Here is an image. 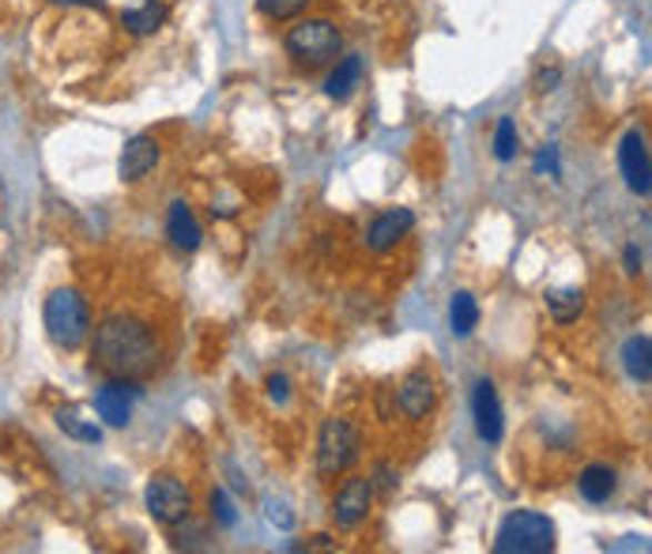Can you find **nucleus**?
Wrapping results in <instances>:
<instances>
[{
    "label": "nucleus",
    "mask_w": 652,
    "mask_h": 554,
    "mask_svg": "<svg viewBox=\"0 0 652 554\" xmlns=\"http://www.w3.org/2000/svg\"><path fill=\"white\" fill-rule=\"evenodd\" d=\"M159 355L162 347L156 329L143 318H137V313H113V318H107L94 329L91 359L110 377H121V381L151 377L159 366Z\"/></svg>",
    "instance_id": "f257e3e1"
},
{
    "label": "nucleus",
    "mask_w": 652,
    "mask_h": 554,
    "mask_svg": "<svg viewBox=\"0 0 652 554\" xmlns=\"http://www.w3.org/2000/svg\"><path fill=\"white\" fill-rule=\"evenodd\" d=\"M46 332L57 347L76 351L83 347V340L91 336V310L76 286H57L46 299Z\"/></svg>",
    "instance_id": "f03ea898"
},
{
    "label": "nucleus",
    "mask_w": 652,
    "mask_h": 554,
    "mask_svg": "<svg viewBox=\"0 0 652 554\" xmlns=\"http://www.w3.org/2000/svg\"><path fill=\"white\" fill-rule=\"evenodd\" d=\"M498 554H546L554 551V521L535 510H516L494 536Z\"/></svg>",
    "instance_id": "7ed1b4c3"
},
{
    "label": "nucleus",
    "mask_w": 652,
    "mask_h": 554,
    "mask_svg": "<svg viewBox=\"0 0 652 554\" xmlns=\"http://www.w3.org/2000/svg\"><path fill=\"white\" fill-rule=\"evenodd\" d=\"M283 46L299 64L318 69V64H329L332 57L340 53L343 38H340V31H335L332 19H299V23L287 31Z\"/></svg>",
    "instance_id": "20e7f679"
},
{
    "label": "nucleus",
    "mask_w": 652,
    "mask_h": 554,
    "mask_svg": "<svg viewBox=\"0 0 652 554\" xmlns=\"http://www.w3.org/2000/svg\"><path fill=\"white\" fill-rule=\"evenodd\" d=\"M359 430H354L348 419H329V423L321 426V437H318V472L321 480H335V475H343L348 467L359 461Z\"/></svg>",
    "instance_id": "39448f33"
},
{
    "label": "nucleus",
    "mask_w": 652,
    "mask_h": 554,
    "mask_svg": "<svg viewBox=\"0 0 652 554\" xmlns=\"http://www.w3.org/2000/svg\"><path fill=\"white\" fill-rule=\"evenodd\" d=\"M143 505H148L156 524L174 528V524L189 521V513H193V494H189V486L174 480V475H151L148 491H143Z\"/></svg>",
    "instance_id": "423d86ee"
},
{
    "label": "nucleus",
    "mask_w": 652,
    "mask_h": 554,
    "mask_svg": "<svg viewBox=\"0 0 652 554\" xmlns=\"http://www.w3.org/2000/svg\"><path fill=\"white\" fill-rule=\"evenodd\" d=\"M619 170L626 178L630 193L649 197L652 193V167H649V148H645V132L630 129L619 143Z\"/></svg>",
    "instance_id": "0eeeda50"
},
{
    "label": "nucleus",
    "mask_w": 652,
    "mask_h": 554,
    "mask_svg": "<svg viewBox=\"0 0 652 554\" xmlns=\"http://www.w3.org/2000/svg\"><path fill=\"white\" fill-rule=\"evenodd\" d=\"M370 502H373V480H367V475H351V480L335 491L332 521L340 524V528H359V524L370 517Z\"/></svg>",
    "instance_id": "6e6552de"
},
{
    "label": "nucleus",
    "mask_w": 652,
    "mask_h": 554,
    "mask_svg": "<svg viewBox=\"0 0 652 554\" xmlns=\"http://www.w3.org/2000/svg\"><path fill=\"white\" fill-rule=\"evenodd\" d=\"M472 415H475V434L483 437V442H502L505 434V415H502V404H498V389L491 377L475 381V393H472Z\"/></svg>",
    "instance_id": "1a4fd4ad"
},
{
    "label": "nucleus",
    "mask_w": 652,
    "mask_h": 554,
    "mask_svg": "<svg viewBox=\"0 0 652 554\" xmlns=\"http://www.w3.org/2000/svg\"><path fill=\"white\" fill-rule=\"evenodd\" d=\"M397 404L400 412H404L408 419H427L430 412H434L438 404V385H434V374L430 370H411V374L400 381V393H397Z\"/></svg>",
    "instance_id": "9d476101"
},
{
    "label": "nucleus",
    "mask_w": 652,
    "mask_h": 554,
    "mask_svg": "<svg viewBox=\"0 0 652 554\" xmlns=\"http://www.w3.org/2000/svg\"><path fill=\"white\" fill-rule=\"evenodd\" d=\"M140 389L124 385V381H107V385L94 393V412H99V419L107 426H129L132 419V396H137Z\"/></svg>",
    "instance_id": "9b49d317"
},
{
    "label": "nucleus",
    "mask_w": 652,
    "mask_h": 554,
    "mask_svg": "<svg viewBox=\"0 0 652 554\" xmlns=\"http://www.w3.org/2000/svg\"><path fill=\"white\" fill-rule=\"evenodd\" d=\"M156 167H159V140L156 137H132L129 143H124L121 162H118V174L124 181H143Z\"/></svg>",
    "instance_id": "f8f14e48"
},
{
    "label": "nucleus",
    "mask_w": 652,
    "mask_h": 554,
    "mask_svg": "<svg viewBox=\"0 0 652 554\" xmlns=\"http://www.w3.org/2000/svg\"><path fill=\"white\" fill-rule=\"evenodd\" d=\"M411 226H415V212H408V208H392V212H381L378 219H373V226H370V250L373 253L392 250L400 238L411 234Z\"/></svg>",
    "instance_id": "ddd939ff"
},
{
    "label": "nucleus",
    "mask_w": 652,
    "mask_h": 554,
    "mask_svg": "<svg viewBox=\"0 0 652 554\" xmlns=\"http://www.w3.org/2000/svg\"><path fill=\"white\" fill-rule=\"evenodd\" d=\"M167 234H170V242H174L178 250H185V253L200 250V242H204V231H200V223H197L193 208H189L185 200H174V204H170V215H167Z\"/></svg>",
    "instance_id": "4468645a"
},
{
    "label": "nucleus",
    "mask_w": 652,
    "mask_h": 554,
    "mask_svg": "<svg viewBox=\"0 0 652 554\" xmlns=\"http://www.w3.org/2000/svg\"><path fill=\"white\" fill-rule=\"evenodd\" d=\"M578 491H581V498H584V502H592V505L611 502V498H615V491H619L615 467H608V464H589V467H584V472L578 475Z\"/></svg>",
    "instance_id": "2eb2a0df"
},
{
    "label": "nucleus",
    "mask_w": 652,
    "mask_h": 554,
    "mask_svg": "<svg viewBox=\"0 0 652 554\" xmlns=\"http://www.w3.org/2000/svg\"><path fill=\"white\" fill-rule=\"evenodd\" d=\"M622 362H626V374L638 381V385H649L652 381V340L641 332V336H630L626 347H622Z\"/></svg>",
    "instance_id": "dca6fc26"
},
{
    "label": "nucleus",
    "mask_w": 652,
    "mask_h": 554,
    "mask_svg": "<svg viewBox=\"0 0 652 554\" xmlns=\"http://www.w3.org/2000/svg\"><path fill=\"white\" fill-rule=\"evenodd\" d=\"M121 23H124V31L129 34H156L162 23H167V4L162 0H148L143 8H129V12L121 16Z\"/></svg>",
    "instance_id": "f3484780"
},
{
    "label": "nucleus",
    "mask_w": 652,
    "mask_h": 554,
    "mask_svg": "<svg viewBox=\"0 0 652 554\" xmlns=\"http://www.w3.org/2000/svg\"><path fill=\"white\" fill-rule=\"evenodd\" d=\"M359 80H362V61L359 57H343V61L329 72V80H324V94L335 102H343L354 88H359Z\"/></svg>",
    "instance_id": "a211bd4d"
},
{
    "label": "nucleus",
    "mask_w": 652,
    "mask_h": 554,
    "mask_svg": "<svg viewBox=\"0 0 652 554\" xmlns=\"http://www.w3.org/2000/svg\"><path fill=\"white\" fill-rule=\"evenodd\" d=\"M546 310H551L554 324H573L584 313V291L578 286H559L546 294Z\"/></svg>",
    "instance_id": "6ab92c4d"
},
{
    "label": "nucleus",
    "mask_w": 652,
    "mask_h": 554,
    "mask_svg": "<svg viewBox=\"0 0 652 554\" xmlns=\"http://www.w3.org/2000/svg\"><path fill=\"white\" fill-rule=\"evenodd\" d=\"M449 329H453V336H472V332L479 329L475 294H468V291L453 294V305H449Z\"/></svg>",
    "instance_id": "aec40b11"
},
{
    "label": "nucleus",
    "mask_w": 652,
    "mask_h": 554,
    "mask_svg": "<svg viewBox=\"0 0 652 554\" xmlns=\"http://www.w3.org/2000/svg\"><path fill=\"white\" fill-rule=\"evenodd\" d=\"M57 426L64 430L69 437H76V442H88V445H99L102 442V430L88 423L76 407H64V412H57Z\"/></svg>",
    "instance_id": "412c9836"
},
{
    "label": "nucleus",
    "mask_w": 652,
    "mask_h": 554,
    "mask_svg": "<svg viewBox=\"0 0 652 554\" xmlns=\"http://www.w3.org/2000/svg\"><path fill=\"white\" fill-rule=\"evenodd\" d=\"M494 155L502 162H510L516 155V125H513V118L498 121V129H494Z\"/></svg>",
    "instance_id": "4be33fe9"
},
{
    "label": "nucleus",
    "mask_w": 652,
    "mask_h": 554,
    "mask_svg": "<svg viewBox=\"0 0 652 554\" xmlns=\"http://www.w3.org/2000/svg\"><path fill=\"white\" fill-rule=\"evenodd\" d=\"M257 8L268 16V19H294L305 8V0H257Z\"/></svg>",
    "instance_id": "5701e85b"
},
{
    "label": "nucleus",
    "mask_w": 652,
    "mask_h": 554,
    "mask_svg": "<svg viewBox=\"0 0 652 554\" xmlns=\"http://www.w3.org/2000/svg\"><path fill=\"white\" fill-rule=\"evenodd\" d=\"M212 517L223 524V528H234V521H238L234 505H230V498L223 491H212Z\"/></svg>",
    "instance_id": "b1692460"
},
{
    "label": "nucleus",
    "mask_w": 652,
    "mask_h": 554,
    "mask_svg": "<svg viewBox=\"0 0 652 554\" xmlns=\"http://www.w3.org/2000/svg\"><path fill=\"white\" fill-rule=\"evenodd\" d=\"M268 521L280 524V528H291L294 517L287 513V502H268Z\"/></svg>",
    "instance_id": "393cba45"
},
{
    "label": "nucleus",
    "mask_w": 652,
    "mask_h": 554,
    "mask_svg": "<svg viewBox=\"0 0 652 554\" xmlns=\"http://www.w3.org/2000/svg\"><path fill=\"white\" fill-rule=\"evenodd\" d=\"M268 393H272V400H280L283 404V400L291 396V381H287L283 374H272L268 377Z\"/></svg>",
    "instance_id": "a878e982"
},
{
    "label": "nucleus",
    "mask_w": 652,
    "mask_h": 554,
    "mask_svg": "<svg viewBox=\"0 0 652 554\" xmlns=\"http://www.w3.org/2000/svg\"><path fill=\"white\" fill-rule=\"evenodd\" d=\"M535 170H551L554 178H559V159H554V148H543L540 159H535Z\"/></svg>",
    "instance_id": "bb28decb"
},
{
    "label": "nucleus",
    "mask_w": 652,
    "mask_h": 554,
    "mask_svg": "<svg viewBox=\"0 0 652 554\" xmlns=\"http://www.w3.org/2000/svg\"><path fill=\"white\" fill-rule=\"evenodd\" d=\"M626 272L641 275V250H638V245H626Z\"/></svg>",
    "instance_id": "cd10ccee"
},
{
    "label": "nucleus",
    "mask_w": 652,
    "mask_h": 554,
    "mask_svg": "<svg viewBox=\"0 0 652 554\" xmlns=\"http://www.w3.org/2000/svg\"><path fill=\"white\" fill-rule=\"evenodd\" d=\"M378 480H381V491H392V486L400 483V475L392 472V467H385V464H381V467H378Z\"/></svg>",
    "instance_id": "c85d7f7f"
},
{
    "label": "nucleus",
    "mask_w": 652,
    "mask_h": 554,
    "mask_svg": "<svg viewBox=\"0 0 652 554\" xmlns=\"http://www.w3.org/2000/svg\"><path fill=\"white\" fill-rule=\"evenodd\" d=\"M559 80H562V72H559V69H551V72H543L535 83H540V91H554V83H559Z\"/></svg>",
    "instance_id": "c756f323"
},
{
    "label": "nucleus",
    "mask_w": 652,
    "mask_h": 554,
    "mask_svg": "<svg viewBox=\"0 0 652 554\" xmlns=\"http://www.w3.org/2000/svg\"><path fill=\"white\" fill-rule=\"evenodd\" d=\"M50 4H61V8H76V4H102V0H50Z\"/></svg>",
    "instance_id": "7c9ffc66"
}]
</instances>
